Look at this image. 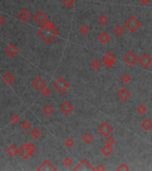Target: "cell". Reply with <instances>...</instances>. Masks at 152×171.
Wrapping results in <instances>:
<instances>
[{
	"instance_id": "obj_15",
	"label": "cell",
	"mask_w": 152,
	"mask_h": 171,
	"mask_svg": "<svg viewBox=\"0 0 152 171\" xmlns=\"http://www.w3.org/2000/svg\"><path fill=\"white\" fill-rule=\"evenodd\" d=\"M141 127L143 130L145 131H150L152 129V120L151 119L147 118L145 120H143L142 121V124H141Z\"/></svg>"
},
{
	"instance_id": "obj_12",
	"label": "cell",
	"mask_w": 152,
	"mask_h": 171,
	"mask_svg": "<svg viewBox=\"0 0 152 171\" xmlns=\"http://www.w3.org/2000/svg\"><path fill=\"white\" fill-rule=\"evenodd\" d=\"M31 17V12L26 9V8H23L20 13H19V19L22 22H28Z\"/></svg>"
},
{
	"instance_id": "obj_4",
	"label": "cell",
	"mask_w": 152,
	"mask_h": 171,
	"mask_svg": "<svg viewBox=\"0 0 152 171\" xmlns=\"http://www.w3.org/2000/svg\"><path fill=\"white\" fill-rule=\"evenodd\" d=\"M102 60L106 68H111L116 62V56L112 51H106L102 55Z\"/></svg>"
},
{
	"instance_id": "obj_13",
	"label": "cell",
	"mask_w": 152,
	"mask_h": 171,
	"mask_svg": "<svg viewBox=\"0 0 152 171\" xmlns=\"http://www.w3.org/2000/svg\"><path fill=\"white\" fill-rule=\"evenodd\" d=\"M32 85H33V86H34L36 89H38V90H42V89L46 86V83H45L44 80H42L41 78H36L35 80H33Z\"/></svg>"
},
{
	"instance_id": "obj_16",
	"label": "cell",
	"mask_w": 152,
	"mask_h": 171,
	"mask_svg": "<svg viewBox=\"0 0 152 171\" xmlns=\"http://www.w3.org/2000/svg\"><path fill=\"white\" fill-rule=\"evenodd\" d=\"M111 39V36L106 31H102L99 35V40L103 44H106Z\"/></svg>"
},
{
	"instance_id": "obj_20",
	"label": "cell",
	"mask_w": 152,
	"mask_h": 171,
	"mask_svg": "<svg viewBox=\"0 0 152 171\" xmlns=\"http://www.w3.org/2000/svg\"><path fill=\"white\" fill-rule=\"evenodd\" d=\"M121 80H122L123 83L127 84V83H129V82L132 80V76H131L129 73L125 72V73H124V74L122 75V77H121Z\"/></svg>"
},
{
	"instance_id": "obj_24",
	"label": "cell",
	"mask_w": 152,
	"mask_h": 171,
	"mask_svg": "<svg viewBox=\"0 0 152 171\" xmlns=\"http://www.w3.org/2000/svg\"><path fill=\"white\" fill-rule=\"evenodd\" d=\"M75 4L74 0H63V4L66 7V8H72Z\"/></svg>"
},
{
	"instance_id": "obj_14",
	"label": "cell",
	"mask_w": 152,
	"mask_h": 171,
	"mask_svg": "<svg viewBox=\"0 0 152 171\" xmlns=\"http://www.w3.org/2000/svg\"><path fill=\"white\" fill-rule=\"evenodd\" d=\"M38 170H56V168L49 161H45Z\"/></svg>"
},
{
	"instance_id": "obj_10",
	"label": "cell",
	"mask_w": 152,
	"mask_h": 171,
	"mask_svg": "<svg viewBox=\"0 0 152 171\" xmlns=\"http://www.w3.org/2000/svg\"><path fill=\"white\" fill-rule=\"evenodd\" d=\"M73 109H74L73 105L72 103L69 102V101H65V102H64V103L60 105V111H61L64 114H65V115L70 114V113L73 111Z\"/></svg>"
},
{
	"instance_id": "obj_26",
	"label": "cell",
	"mask_w": 152,
	"mask_h": 171,
	"mask_svg": "<svg viewBox=\"0 0 152 171\" xmlns=\"http://www.w3.org/2000/svg\"><path fill=\"white\" fill-rule=\"evenodd\" d=\"M43 111H44V112H45L47 115H51V114L54 112V108H53L51 105H49V104H47L46 106H44Z\"/></svg>"
},
{
	"instance_id": "obj_32",
	"label": "cell",
	"mask_w": 152,
	"mask_h": 171,
	"mask_svg": "<svg viewBox=\"0 0 152 171\" xmlns=\"http://www.w3.org/2000/svg\"><path fill=\"white\" fill-rule=\"evenodd\" d=\"M74 144V141H73V138H71V137H68L65 141H64V145L66 146V147H72L73 145Z\"/></svg>"
},
{
	"instance_id": "obj_30",
	"label": "cell",
	"mask_w": 152,
	"mask_h": 171,
	"mask_svg": "<svg viewBox=\"0 0 152 171\" xmlns=\"http://www.w3.org/2000/svg\"><path fill=\"white\" fill-rule=\"evenodd\" d=\"M73 164V160L71 157H65L63 160V165H64L65 167H70Z\"/></svg>"
},
{
	"instance_id": "obj_9",
	"label": "cell",
	"mask_w": 152,
	"mask_h": 171,
	"mask_svg": "<svg viewBox=\"0 0 152 171\" xmlns=\"http://www.w3.org/2000/svg\"><path fill=\"white\" fill-rule=\"evenodd\" d=\"M116 95H117V97H118L121 101L126 102V101L131 97V93H130V91H129L127 88L122 87V88H120V89L116 92Z\"/></svg>"
},
{
	"instance_id": "obj_11",
	"label": "cell",
	"mask_w": 152,
	"mask_h": 171,
	"mask_svg": "<svg viewBox=\"0 0 152 171\" xmlns=\"http://www.w3.org/2000/svg\"><path fill=\"white\" fill-rule=\"evenodd\" d=\"M34 20L39 24H45L48 22V15L44 12H39L34 15Z\"/></svg>"
},
{
	"instance_id": "obj_6",
	"label": "cell",
	"mask_w": 152,
	"mask_h": 171,
	"mask_svg": "<svg viewBox=\"0 0 152 171\" xmlns=\"http://www.w3.org/2000/svg\"><path fill=\"white\" fill-rule=\"evenodd\" d=\"M98 130H99V133L101 135H103V136H108L114 131V128L108 122L104 121V122H102L101 124L99 126Z\"/></svg>"
},
{
	"instance_id": "obj_7",
	"label": "cell",
	"mask_w": 152,
	"mask_h": 171,
	"mask_svg": "<svg viewBox=\"0 0 152 171\" xmlns=\"http://www.w3.org/2000/svg\"><path fill=\"white\" fill-rule=\"evenodd\" d=\"M73 170H95V168L90 163L89 161H87V160H82V161H81L73 169Z\"/></svg>"
},
{
	"instance_id": "obj_33",
	"label": "cell",
	"mask_w": 152,
	"mask_h": 171,
	"mask_svg": "<svg viewBox=\"0 0 152 171\" xmlns=\"http://www.w3.org/2000/svg\"><path fill=\"white\" fill-rule=\"evenodd\" d=\"M41 93H42V94H43L44 96H49V94L51 93V91L49 87L45 86V87L41 90Z\"/></svg>"
},
{
	"instance_id": "obj_8",
	"label": "cell",
	"mask_w": 152,
	"mask_h": 171,
	"mask_svg": "<svg viewBox=\"0 0 152 171\" xmlns=\"http://www.w3.org/2000/svg\"><path fill=\"white\" fill-rule=\"evenodd\" d=\"M138 62H139V63L141 64L142 67H143V68H148L149 66H151L152 64L151 55H150V54H147V53H144V54H142L139 57Z\"/></svg>"
},
{
	"instance_id": "obj_1",
	"label": "cell",
	"mask_w": 152,
	"mask_h": 171,
	"mask_svg": "<svg viewBox=\"0 0 152 171\" xmlns=\"http://www.w3.org/2000/svg\"><path fill=\"white\" fill-rule=\"evenodd\" d=\"M38 33L46 42L50 43L59 35V30H56L55 24L52 22L48 21L45 24H43L41 29H40Z\"/></svg>"
},
{
	"instance_id": "obj_34",
	"label": "cell",
	"mask_w": 152,
	"mask_h": 171,
	"mask_svg": "<svg viewBox=\"0 0 152 171\" xmlns=\"http://www.w3.org/2000/svg\"><path fill=\"white\" fill-rule=\"evenodd\" d=\"M95 170L104 171V170H106V168L104 167V165H102V164H100V165H98V166L95 168Z\"/></svg>"
},
{
	"instance_id": "obj_5",
	"label": "cell",
	"mask_w": 152,
	"mask_h": 171,
	"mask_svg": "<svg viewBox=\"0 0 152 171\" xmlns=\"http://www.w3.org/2000/svg\"><path fill=\"white\" fill-rule=\"evenodd\" d=\"M139 57L137 56V54L133 52V51H128L124 56V61L125 63H127L130 66H133L135 65V63L138 62Z\"/></svg>"
},
{
	"instance_id": "obj_27",
	"label": "cell",
	"mask_w": 152,
	"mask_h": 171,
	"mask_svg": "<svg viewBox=\"0 0 152 171\" xmlns=\"http://www.w3.org/2000/svg\"><path fill=\"white\" fill-rule=\"evenodd\" d=\"M105 143L106 144V145H109V146H113L115 143V138L114 137H111V136H106V141H105Z\"/></svg>"
},
{
	"instance_id": "obj_36",
	"label": "cell",
	"mask_w": 152,
	"mask_h": 171,
	"mask_svg": "<svg viewBox=\"0 0 152 171\" xmlns=\"http://www.w3.org/2000/svg\"><path fill=\"white\" fill-rule=\"evenodd\" d=\"M4 17L1 15V13H0V25L4 22Z\"/></svg>"
},
{
	"instance_id": "obj_22",
	"label": "cell",
	"mask_w": 152,
	"mask_h": 171,
	"mask_svg": "<svg viewBox=\"0 0 152 171\" xmlns=\"http://www.w3.org/2000/svg\"><path fill=\"white\" fill-rule=\"evenodd\" d=\"M91 67H92L94 70H100V67H101V63H100V60H98V59H94V60L91 62Z\"/></svg>"
},
{
	"instance_id": "obj_2",
	"label": "cell",
	"mask_w": 152,
	"mask_h": 171,
	"mask_svg": "<svg viewBox=\"0 0 152 171\" xmlns=\"http://www.w3.org/2000/svg\"><path fill=\"white\" fill-rule=\"evenodd\" d=\"M124 26L131 33H135L142 26V22L135 15H132L124 22Z\"/></svg>"
},
{
	"instance_id": "obj_28",
	"label": "cell",
	"mask_w": 152,
	"mask_h": 171,
	"mask_svg": "<svg viewBox=\"0 0 152 171\" xmlns=\"http://www.w3.org/2000/svg\"><path fill=\"white\" fill-rule=\"evenodd\" d=\"M107 22H108V18H107V16L106 14L100 15V17H99V23L100 25H105Z\"/></svg>"
},
{
	"instance_id": "obj_17",
	"label": "cell",
	"mask_w": 152,
	"mask_h": 171,
	"mask_svg": "<svg viewBox=\"0 0 152 171\" xmlns=\"http://www.w3.org/2000/svg\"><path fill=\"white\" fill-rule=\"evenodd\" d=\"M82 140L85 143L90 144V143H91L93 142L94 137H93V135H92L91 133H84V134H82Z\"/></svg>"
},
{
	"instance_id": "obj_21",
	"label": "cell",
	"mask_w": 152,
	"mask_h": 171,
	"mask_svg": "<svg viewBox=\"0 0 152 171\" xmlns=\"http://www.w3.org/2000/svg\"><path fill=\"white\" fill-rule=\"evenodd\" d=\"M124 30L123 26H121V25H116L114 28V33L117 36H121L124 33Z\"/></svg>"
},
{
	"instance_id": "obj_18",
	"label": "cell",
	"mask_w": 152,
	"mask_h": 171,
	"mask_svg": "<svg viewBox=\"0 0 152 171\" xmlns=\"http://www.w3.org/2000/svg\"><path fill=\"white\" fill-rule=\"evenodd\" d=\"M114 152V149L112 146H109V145H105L104 147H102L101 149V153L103 155H105L106 157H108L110 155H112Z\"/></svg>"
},
{
	"instance_id": "obj_3",
	"label": "cell",
	"mask_w": 152,
	"mask_h": 171,
	"mask_svg": "<svg viewBox=\"0 0 152 171\" xmlns=\"http://www.w3.org/2000/svg\"><path fill=\"white\" fill-rule=\"evenodd\" d=\"M54 86L59 93H64L70 87V84L64 77H59L54 82Z\"/></svg>"
},
{
	"instance_id": "obj_31",
	"label": "cell",
	"mask_w": 152,
	"mask_h": 171,
	"mask_svg": "<svg viewBox=\"0 0 152 171\" xmlns=\"http://www.w3.org/2000/svg\"><path fill=\"white\" fill-rule=\"evenodd\" d=\"M31 135L34 137V138H39L40 135H41V132L40 129L38 128H34L32 131H31Z\"/></svg>"
},
{
	"instance_id": "obj_35",
	"label": "cell",
	"mask_w": 152,
	"mask_h": 171,
	"mask_svg": "<svg viewBox=\"0 0 152 171\" xmlns=\"http://www.w3.org/2000/svg\"><path fill=\"white\" fill-rule=\"evenodd\" d=\"M150 1L151 0H139V3L142 5H147V4H149Z\"/></svg>"
},
{
	"instance_id": "obj_19",
	"label": "cell",
	"mask_w": 152,
	"mask_h": 171,
	"mask_svg": "<svg viewBox=\"0 0 152 171\" xmlns=\"http://www.w3.org/2000/svg\"><path fill=\"white\" fill-rule=\"evenodd\" d=\"M20 154L22 156V157H24V158H28L32 152L29 150V148L27 147V145H24V146H22L21 149H20Z\"/></svg>"
},
{
	"instance_id": "obj_25",
	"label": "cell",
	"mask_w": 152,
	"mask_h": 171,
	"mask_svg": "<svg viewBox=\"0 0 152 171\" xmlns=\"http://www.w3.org/2000/svg\"><path fill=\"white\" fill-rule=\"evenodd\" d=\"M79 31H80L82 34H87V33H89V31H90V27H89L87 24H83V25H82V26L79 28Z\"/></svg>"
},
{
	"instance_id": "obj_29",
	"label": "cell",
	"mask_w": 152,
	"mask_h": 171,
	"mask_svg": "<svg viewBox=\"0 0 152 171\" xmlns=\"http://www.w3.org/2000/svg\"><path fill=\"white\" fill-rule=\"evenodd\" d=\"M117 171H129L130 170V167H128V165L126 163H121L117 169H116Z\"/></svg>"
},
{
	"instance_id": "obj_23",
	"label": "cell",
	"mask_w": 152,
	"mask_h": 171,
	"mask_svg": "<svg viewBox=\"0 0 152 171\" xmlns=\"http://www.w3.org/2000/svg\"><path fill=\"white\" fill-rule=\"evenodd\" d=\"M136 112H139L140 114H144V113L147 112V107H146V105H144V104H142V103L139 104V105L136 107Z\"/></svg>"
}]
</instances>
